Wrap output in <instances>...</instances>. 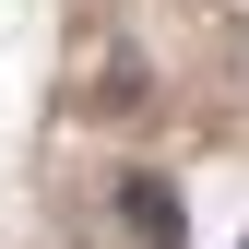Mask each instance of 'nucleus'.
I'll return each mask as SVG.
<instances>
[{"mask_svg":"<svg viewBox=\"0 0 249 249\" xmlns=\"http://www.w3.org/2000/svg\"><path fill=\"white\" fill-rule=\"evenodd\" d=\"M119 213H131V237H142V249H178V237H190L178 190H154V178H131V190H119Z\"/></svg>","mask_w":249,"mask_h":249,"instance_id":"f257e3e1","label":"nucleus"}]
</instances>
